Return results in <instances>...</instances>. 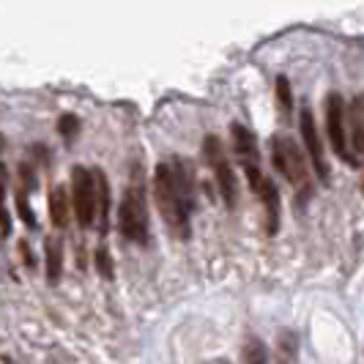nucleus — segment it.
Masks as SVG:
<instances>
[{"label": "nucleus", "mask_w": 364, "mask_h": 364, "mask_svg": "<svg viewBox=\"0 0 364 364\" xmlns=\"http://www.w3.org/2000/svg\"><path fill=\"white\" fill-rule=\"evenodd\" d=\"M154 198L162 211L164 222L178 230L181 236L189 233V211L195 203V178L186 162L159 164L154 176Z\"/></svg>", "instance_id": "f257e3e1"}, {"label": "nucleus", "mask_w": 364, "mask_h": 364, "mask_svg": "<svg viewBox=\"0 0 364 364\" xmlns=\"http://www.w3.org/2000/svg\"><path fill=\"white\" fill-rule=\"evenodd\" d=\"M272 162H274V167H277L293 186H296V189L310 192L307 156H304V151L296 146L291 137H285V134L272 137Z\"/></svg>", "instance_id": "f03ea898"}, {"label": "nucleus", "mask_w": 364, "mask_h": 364, "mask_svg": "<svg viewBox=\"0 0 364 364\" xmlns=\"http://www.w3.org/2000/svg\"><path fill=\"white\" fill-rule=\"evenodd\" d=\"M118 228L121 233L134 241V244H146L148 241V211H146V200H143V192L140 189H129L121 200V208H118Z\"/></svg>", "instance_id": "7ed1b4c3"}, {"label": "nucleus", "mask_w": 364, "mask_h": 364, "mask_svg": "<svg viewBox=\"0 0 364 364\" xmlns=\"http://www.w3.org/2000/svg\"><path fill=\"white\" fill-rule=\"evenodd\" d=\"M72 205L77 222L82 228H91L96 219V205H99V192H96V178L85 167L72 170Z\"/></svg>", "instance_id": "20e7f679"}, {"label": "nucleus", "mask_w": 364, "mask_h": 364, "mask_svg": "<svg viewBox=\"0 0 364 364\" xmlns=\"http://www.w3.org/2000/svg\"><path fill=\"white\" fill-rule=\"evenodd\" d=\"M326 127H328V140L334 154L348 164H356L353 154L348 151V124H346V105L340 93H328L326 96Z\"/></svg>", "instance_id": "39448f33"}, {"label": "nucleus", "mask_w": 364, "mask_h": 364, "mask_svg": "<svg viewBox=\"0 0 364 364\" xmlns=\"http://www.w3.org/2000/svg\"><path fill=\"white\" fill-rule=\"evenodd\" d=\"M205 159L214 164V173H217V183H219V192L222 198L228 203V208H233L238 200V183H236V173L230 170V164L225 159V151H222V143L217 137H208L205 140Z\"/></svg>", "instance_id": "423d86ee"}, {"label": "nucleus", "mask_w": 364, "mask_h": 364, "mask_svg": "<svg viewBox=\"0 0 364 364\" xmlns=\"http://www.w3.org/2000/svg\"><path fill=\"white\" fill-rule=\"evenodd\" d=\"M247 170V178H250V186L257 192V198L266 208V217H269V233H277L279 228V195H277V186H274L272 178H266L260 173L257 164H244Z\"/></svg>", "instance_id": "0eeeda50"}, {"label": "nucleus", "mask_w": 364, "mask_h": 364, "mask_svg": "<svg viewBox=\"0 0 364 364\" xmlns=\"http://www.w3.org/2000/svg\"><path fill=\"white\" fill-rule=\"evenodd\" d=\"M301 137H304V146H307V154H310L312 164L318 170V178L323 183H328V164H326V154H323V143L318 137V127L312 121V112L307 107L301 109Z\"/></svg>", "instance_id": "6e6552de"}, {"label": "nucleus", "mask_w": 364, "mask_h": 364, "mask_svg": "<svg viewBox=\"0 0 364 364\" xmlns=\"http://www.w3.org/2000/svg\"><path fill=\"white\" fill-rule=\"evenodd\" d=\"M348 129H350V146L356 154H364V93L350 102L348 109Z\"/></svg>", "instance_id": "1a4fd4ad"}, {"label": "nucleus", "mask_w": 364, "mask_h": 364, "mask_svg": "<svg viewBox=\"0 0 364 364\" xmlns=\"http://www.w3.org/2000/svg\"><path fill=\"white\" fill-rule=\"evenodd\" d=\"M230 132H233V148H236V154L241 156V162L255 164L257 162V143H255V137H252V132H250L247 127H241V124H233Z\"/></svg>", "instance_id": "9d476101"}, {"label": "nucleus", "mask_w": 364, "mask_h": 364, "mask_svg": "<svg viewBox=\"0 0 364 364\" xmlns=\"http://www.w3.org/2000/svg\"><path fill=\"white\" fill-rule=\"evenodd\" d=\"M50 219H53L55 228H66L69 225V195H66V186H55L50 192Z\"/></svg>", "instance_id": "9b49d317"}, {"label": "nucleus", "mask_w": 364, "mask_h": 364, "mask_svg": "<svg viewBox=\"0 0 364 364\" xmlns=\"http://www.w3.org/2000/svg\"><path fill=\"white\" fill-rule=\"evenodd\" d=\"M63 274V241L60 238H47V279L58 282Z\"/></svg>", "instance_id": "f8f14e48"}, {"label": "nucleus", "mask_w": 364, "mask_h": 364, "mask_svg": "<svg viewBox=\"0 0 364 364\" xmlns=\"http://www.w3.org/2000/svg\"><path fill=\"white\" fill-rule=\"evenodd\" d=\"M93 178H96V192H99V225L102 230H107V219H109V183L105 178L102 170H93Z\"/></svg>", "instance_id": "ddd939ff"}, {"label": "nucleus", "mask_w": 364, "mask_h": 364, "mask_svg": "<svg viewBox=\"0 0 364 364\" xmlns=\"http://www.w3.org/2000/svg\"><path fill=\"white\" fill-rule=\"evenodd\" d=\"M244 364H269V350L260 340H250L244 346Z\"/></svg>", "instance_id": "4468645a"}, {"label": "nucleus", "mask_w": 364, "mask_h": 364, "mask_svg": "<svg viewBox=\"0 0 364 364\" xmlns=\"http://www.w3.org/2000/svg\"><path fill=\"white\" fill-rule=\"evenodd\" d=\"M58 132H60V137H63V140H74V137H77V132H80V118L72 115V112L60 115V121H58Z\"/></svg>", "instance_id": "2eb2a0df"}, {"label": "nucleus", "mask_w": 364, "mask_h": 364, "mask_svg": "<svg viewBox=\"0 0 364 364\" xmlns=\"http://www.w3.org/2000/svg\"><path fill=\"white\" fill-rule=\"evenodd\" d=\"M96 269H99V274L105 277V279H112L115 277V269H112V260H109V252L102 247L99 252H96Z\"/></svg>", "instance_id": "dca6fc26"}, {"label": "nucleus", "mask_w": 364, "mask_h": 364, "mask_svg": "<svg viewBox=\"0 0 364 364\" xmlns=\"http://www.w3.org/2000/svg\"><path fill=\"white\" fill-rule=\"evenodd\" d=\"M277 96H279V107H282V112L288 115L291 112V85H288V80L285 77H279L277 80Z\"/></svg>", "instance_id": "f3484780"}, {"label": "nucleus", "mask_w": 364, "mask_h": 364, "mask_svg": "<svg viewBox=\"0 0 364 364\" xmlns=\"http://www.w3.org/2000/svg\"><path fill=\"white\" fill-rule=\"evenodd\" d=\"M17 211H19V217H22V222H25L28 228H36L33 208H31V203H28V198H25V195H17Z\"/></svg>", "instance_id": "a211bd4d"}, {"label": "nucleus", "mask_w": 364, "mask_h": 364, "mask_svg": "<svg viewBox=\"0 0 364 364\" xmlns=\"http://www.w3.org/2000/svg\"><path fill=\"white\" fill-rule=\"evenodd\" d=\"M0 230L9 233L11 230V219H9V208H6V189L0 183Z\"/></svg>", "instance_id": "6ab92c4d"}, {"label": "nucleus", "mask_w": 364, "mask_h": 364, "mask_svg": "<svg viewBox=\"0 0 364 364\" xmlns=\"http://www.w3.org/2000/svg\"><path fill=\"white\" fill-rule=\"evenodd\" d=\"M19 252H22V257H25V266H28V269H33V266H36V260H33V252H31V247H28L25 241H19Z\"/></svg>", "instance_id": "aec40b11"}, {"label": "nucleus", "mask_w": 364, "mask_h": 364, "mask_svg": "<svg viewBox=\"0 0 364 364\" xmlns=\"http://www.w3.org/2000/svg\"><path fill=\"white\" fill-rule=\"evenodd\" d=\"M19 173H22V181H28L31 186H36V178L31 176V167H25V164H22V167H19Z\"/></svg>", "instance_id": "412c9836"}]
</instances>
